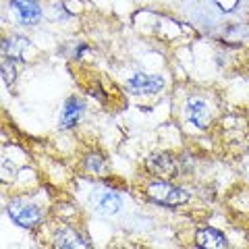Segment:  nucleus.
Segmentation results:
<instances>
[{
    "label": "nucleus",
    "instance_id": "39448f33",
    "mask_svg": "<svg viewBox=\"0 0 249 249\" xmlns=\"http://www.w3.org/2000/svg\"><path fill=\"white\" fill-rule=\"evenodd\" d=\"M147 170L160 178H173L177 177V164L175 160L166 154H154L147 158Z\"/></svg>",
    "mask_w": 249,
    "mask_h": 249
},
{
    "label": "nucleus",
    "instance_id": "1a4fd4ad",
    "mask_svg": "<svg viewBox=\"0 0 249 249\" xmlns=\"http://www.w3.org/2000/svg\"><path fill=\"white\" fill-rule=\"evenodd\" d=\"M93 204H96L98 212L102 214H116L121 208V197L112 191H98L93 196Z\"/></svg>",
    "mask_w": 249,
    "mask_h": 249
},
{
    "label": "nucleus",
    "instance_id": "0eeeda50",
    "mask_svg": "<svg viewBox=\"0 0 249 249\" xmlns=\"http://www.w3.org/2000/svg\"><path fill=\"white\" fill-rule=\"evenodd\" d=\"M196 243H197V247H210V249H224V247H229L227 237H224L222 232L214 231V229L199 231L197 237H196Z\"/></svg>",
    "mask_w": 249,
    "mask_h": 249
},
{
    "label": "nucleus",
    "instance_id": "9d476101",
    "mask_svg": "<svg viewBox=\"0 0 249 249\" xmlns=\"http://www.w3.org/2000/svg\"><path fill=\"white\" fill-rule=\"evenodd\" d=\"M56 247H65V249H83L88 247L89 243L85 241L79 232H75L73 229H62L56 232Z\"/></svg>",
    "mask_w": 249,
    "mask_h": 249
},
{
    "label": "nucleus",
    "instance_id": "7ed1b4c3",
    "mask_svg": "<svg viewBox=\"0 0 249 249\" xmlns=\"http://www.w3.org/2000/svg\"><path fill=\"white\" fill-rule=\"evenodd\" d=\"M11 6L23 25H36L42 19V11L37 0H11Z\"/></svg>",
    "mask_w": 249,
    "mask_h": 249
},
{
    "label": "nucleus",
    "instance_id": "ddd939ff",
    "mask_svg": "<svg viewBox=\"0 0 249 249\" xmlns=\"http://www.w3.org/2000/svg\"><path fill=\"white\" fill-rule=\"evenodd\" d=\"M102 164H104V162H102V158H100V156H89V160H88V166H89V168L100 170V168H102Z\"/></svg>",
    "mask_w": 249,
    "mask_h": 249
},
{
    "label": "nucleus",
    "instance_id": "f257e3e1",
    "mask_svg": "<svg viewBox=\"0 0 249 249\" xmlns=\"http://www.w3.org/2000/svg\"><path fill=\"white\" fill-rule=\"evenodd\" d=\"M147 197L154 199L156 204H164V206H177L185 204L189 199V193L181 187L168 185V183H154L147 187Z\"/></svg>",
    "mask_w": 249,
    "mask_h": 249
},
{
    "label": "nucleus",
    "instance_id": "423d86ee",
    "mask_svg": "<svg viewBox=\"0 0 249 249\" xmlns=\"http://www.w3.org/2000/svg\"><path fill=\"white\" fill-rule=\"evenodd\" d=\"M187 114H189V121L196 124V127H199V129L208 127L210 116H208V106L204 100H199V98L189 100V102H187Z\"/></svg>",
    "mask_w": 249,
    "mask_h": 249
},
{
    "label": "nucleus",
    "instance_id": "f03ea898",
    "mask_svg": "<svg viewBox=\"0 0 249 249\" xmlns=\"http://www.w3.org/2000/svg\"><path fill=\"white\" fill-rule=\"evenodd\" d=\"M9 214L11 218L17 224H21V227L25 229H34L37 222L42 220V210L34 206V204H27V201L23 199H13L9 204Z\"/></svg>",
    "mask_w": 249,
    "mask_h": 249
},
{
    "label": "nucleus",
    "instance_id": "6e6552de",
    "mask_svg": "<svg viewBox=\"0 0 249 249\" xmlns=\"http://www.w3.org/2000/svg\"><path fill=\"white\" fill-rule=\"evenodd\" d=\"M83 112V102L77 98H69L67 104H65V110H62V116H60V127L62 129H71L77 124L79 116Z\"/></svg>",
    "mask_w": 249,
    "mask_h": 249
},
{
    "label": "nucleus",
    "instance_id": "f8f14e48",
    "mask_svg": "<svg viewBox=\"0 0 249 249\" xmlns=\"http://www.w3.org/2000/svg\"><path fill=\"white\" fill-rule=\"evenodd\" d=\"M2 79L6 85H13L15 81V65H13V58H6L2 62Z\"/></svg>",
    "mask_w": 249,
    "mask_h": 249
},
{
    "label": "nucleus",
    "instance_id": "20e7f679",
    "mask_svg": "<svg viewBox=\"0 0 249 249\" xmlns=\"http://www.w3.org/2000/svg\"><path fill=\"white\" fill-rule=\"evenodd\" d=\"M127 88L133 93H158L164 88V79L156 75H145V73H137L127 81Z\"/></svg>",
    "mask_w": 249,
    "mask_h": 249
},
{
    "label": "nucleus",
    "instance_id": "9b49d317",
    "mask_svg": "<svg viewBox=\"0 0 249 249\" xmlns=\"http://www.w3.org/2000/svg\"><path fill=\"white\" fill-rule=\"evenodd\" d=\"M27 40L23 37H13V40H4L2 42V52H4V58H21L23 56V50L27 48Z\"/></svg>",
    "mask_w": 249,
    "mask_h": 249
}]
</instances>
